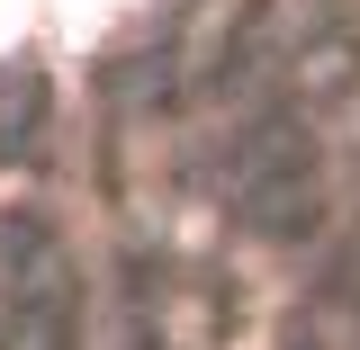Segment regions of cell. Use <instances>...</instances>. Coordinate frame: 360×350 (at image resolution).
Here are the masks:
<instances>
[{"label": "cell", "instance_id": "1", "mask_svg": "<svg viewBox=\"0 0 360 350\" xmlns=\"http://www.w3.org/2000/svg\"><path fill=\"white\" fill-rule=\"evenodd\" d=\"M18 18H27V0H0V36H18Z\"/></svg>", "mask_w": 360, "mask_h": 350}]
</instances>
